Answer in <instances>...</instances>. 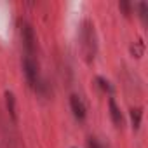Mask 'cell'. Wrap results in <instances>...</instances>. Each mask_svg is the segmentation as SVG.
<instances>
[{
	"mask_svg": "<svg viewBox=\"0 0 148 148\" xmlns=\"http://www.w3.org/2000/svg\"><path fill=\"white\" fill-rule=\"evenodd\" d=\"M119 7L124 11V14H125V16H129V14H131V11H132L131 2H120V4H119Z\"/></svg>",
	"mask_w": 148,
	"mask_h": 148,
	"instance_id": "obj_9",
	"label": "cell"
},
{
	"mask_svg": "<svg viewBox=\"0 0 148 148\" xmlns=\"http://www.w3.org/2000/svg\"><path fill=\"white\" fill-rule=\"evenodd\" d=\"M82 45H84L87 56L89 58H94L92 54H94L96 44H94V26H92L91 21H86L84 26H82Z\"/></svg>",
	"mask_w": 148,
	"mask_h": 148,
	"instance_id": "obj_3",
	"label": "cell"
},
{
	"mask_svg": "<svg viewBox=\"0 0 148 148\" xmlns=\"http://www.w3.org/2000/svg\"><path fill=\"white\" fill-rule=\"evenodd\" d=\"M5 106H7V112H9V115H11V119L12 120H16V98H14V94L11 92V91H5Z\"/></svg>",
	"mask_w": 148,
	"mask_h": 148,
	"instance_id": "obj_7",
	"label": "cell"
},
{
	"mask_svg": "<svg viewBox=\"0 0 148 148\" xmlns=\"http://www.w3.org/2000/svg\"><path fill=\"white\" fill-rule=\"evenodd\" d=\"M70 108H71L73 117H75L79 122L86 120L87 112H86V105H84V101L80 99V96H77V94H71V96H70Z\"/></svg>",
	"mask_w": 148,
	"mask_h": 148,
	"instance_id": "obj_4",
	"label": "cell"
},
{
	"mask_svg": "<svg viewBox=\"0 0 148 148\" xmlns=\"http://www.w3.org/2000/svg\"><path fill=\"white\" fill-rule=\"evenodd\" d=\"M23 71H25L26 82L32 87H37L38 86V64L32 56H26L23 59Z\"/></svg>",
	"mask_w": 148,
	"mask_h": 148,
	"instance_id": "obj_2",
	"label": "cell"
},
{
	"mask_svg": "<svg viewBox=\"0 0 148 148\" xmlns=\"http://www.w3.org/2000/svg\"><path fill=\"white\" fill-rule=\"evenodd\" d=\"M108 112H110V119H112L113 125L119 127V129H122V125H124V115H122L120 106L117 105L115 98H110L108 99Z\"/></svg>",
	"mask_w": 148,
	"mask_h": 148,
	"instance_id": "obj_5",
	"label": "cell"
},
{
	"mask_svg": "<svg viewBox=\"0 0 148 148\" xmlns=\"http://www.w3.org/2000/svg\"><path fill=\"white\" fill-rule=\"evenodd\" d=\"M96 82H98V86H99L105 92H110V94L113 92V87H112V84H110V80H108V79H105V77H98V79H96Z\"/></svg>",
	"mask_w": 148,
	"mask_h": 148,
	"instance_id": "obj_8",
	"label": "cell"
},
{
	"mask_svg": "<svg viewBox=\"0 0 148 148\" xmlns=\"http://www.w3.org/2000/svg\"><path fill=\"white\" fill-rule=\"evenodd\" d=\"M129 119H131V127L132 131H138L139 125H141V119H143V108L138 106V108H132L129 112Z\"/></svg>",
	"mask_w": 148,
	"mask_h": 148,
	"instance_id": "obj_6",
	"label": "cell"
},
{
	"mask_svg": "<svg viewBox=\"0 0 148 148\" xmlns=\"http://www.w3.org/2000/svg\"><path fill=\"white\" fill-rule=\"evenodd\" d=\"M21 37H23L25 49L28 51V56H32L35 52V49H37V35H35L33 26L28 21H23L21 23Z\"/></svg>",
	"mask_w": 148,
	"mask_h": 148,
	"instance_id": "obj_1",
	"label": "cell"
}]
</instances>
